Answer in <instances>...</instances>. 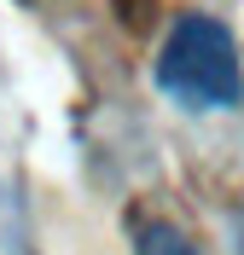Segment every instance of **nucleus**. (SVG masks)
<instances>
[{
    "label": "nucleus",
    "mask_w": 244,
    "mask_h": 255,
    "mask_svg": "<svg viewBox=\"0 0 244 255\" xmlns=\"http://www.w3.org/2000/svg\"><path fill=\"white\" fill-rule=\"evenodd\" d=\"M157 87L180 111H233L244 99L233 29L210 12H180L157 47Z\"/></svg>",
    "instance_id": "obj_1"
},
{
    "label": "nucleus",
    "mask_w": 244,
    "mask_h": 255,
    "mask_svg": "<svg viewBox=\"0 0 244 255\" xmlns=\"http://www.w3.org/2000/svg\"><path fill=\"white\" fill-rule=\"evenodd\" d=\"M134 255H198V244H192V238H180L175 226L151 221V226H140V238H134Z\"/></svg>",
    "instance_id": "obj_2"
}]
</instances>
